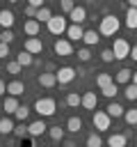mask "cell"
Instances as JSON below:
<instances>
[{"label":"cell","mask_w":137,"mask_h":147,"mask_svg":"<svg viewBox=\"0 0 137 147\" xmlns=\"http://www.w3.org/2000/svg\"><path fill=\"white\" fill-rule=\"evenodd\" d=\"M119 28H121V21H119L114 14H105V16L100 18L98 32H100L103 37H114V34L119 32Z\"/></svg>","instance_id":"cell-1"},{"label":"cell","mask_w":137,"mask_h":147,"mask_svg":"<svg viewBox=\"0 0 137 147\" xmlns=\"http://www.w3.org/2000/svg\"><path fill=\"white\" fill-rule=\"evenodd\" d=\"M34 110H37L41 117H53V115L57 113V103H55V99L43 96V99H37V101H34Z\"/></svg>","instance_id":"cell-2"},{"label":"cell","mask_w":137,"mask_h":147,"mask_svg":"<svg viewBox=\"0 0 137 147\" xmlns=\"http://www.w3.org/2000/svg\"><path fill=\"white\" fill-rule=\"evenodd\" d=\"M46 25H48V32H50V34H57V37H59V34H66V28H68L66 18H64V16H55V14H53V18H50Z\"/></svg>","instance_id":"cell-3"},{"label":"cell","mask_w":137,"mask_h":147,"mask_svg":"<svg viewBox=\"0 0 137 147\" xmlns=\"http://www.w3.org/2000/svg\"><path fill=\"white\" fill-rule=\"evenodd\" d=\"M91 122H94V129L96 131H107L110 124H112V117L107 115V110H96L94 117H91Z\"/></svg>","instance_id":"cell-4"},{"label":"cell","mask_w":137,"mask_h":147,"mask_svg":"<svg viewBox=\"0 0 137 147\" xmlns=\"http://www.w3.org/2000/svg\"><path fill=\"white\" fill-rule=\"evenodd\" d=\"M112 51H114V57H116V60H126V57H130V44H128L123 37H116V39H114Z\"/></svg>","instance_id":"cell-5"},{"label":"cell","mask_w":137,"mask_h":147,"mask_svg":"<svg viewBox=\"0 0 137 147\" xmlns=\"http://www.w3.org/2000/svg\"><path fill=\"white\" fill-rule=\"evenodd\" d=\"M55 76H57V83H59V85H68V83L78 76V71H75L73 67H59V69L55 71Z\"/></svg>","instance_id":"cell-6"},{"label":"cell","mask_w":137,"mask_h":147,"mask_svg":"<svg viewBox=\"0 0 137 147\" xmlns=\"http://www.w3.org/2000/svg\"><path fill=\"white\" fill-rule=\"evenodd\" d=\"M53 51H55L57 55H62V57H66V55H73L71 39H57V41L53 44Z\"/></svg>","instance_id":"cell-7"},{"label":"cell","mask_w":137,"mask_h":147,"mask_svg":"<svg viewBox=\"0 0 137 147\" xmlns=\"http://www.w3.org/2000/svg\"><path fill=\"white\" fill-rule=\"evenodd\" d=\"M27 131H30L32 138H39V136H43V133L48 131V126H46V122H43V117H41V119L30 122V124H27Z\"/></svg>","instance_id":"cell-8"},{"label":"cell","mask_w":137,"mask_h":147,"mask_svg":"<svg viewBox=\"0 0 137 147\" xmlns=\"http://www.w3.org/2000/svg\"><path fill=\"white\" fill-rule=\"evenodd\" d=\"M23 48H25L27 53H32V55H39V53L43 51V44H41V39H39V37H27Z\"/></svg>","instance_id":"cell-9"},{"label":"cell","mask_w":137,"mask_h":147,"mask_svg":"<svg viewBox=\"0 0 137 147\" xmlns=\"http://www.w3.org/2000/svg\"><path fill=\"white\" fill-rule=\"evenodd\" d=\"M23 32H25L27 37H37V34L41 32V23H39L37 18H27V21L23 23Z\"/></svg>","instance_id":"cell-10"},{"label":"cell","mask_w":137,"mask_h":147,"mask_svg":"<svg viewBox=\"0 0 137 147\" xmlns=\"http://www.w3.org/2000/svg\"><path fill=\"white\" fill-rule=\"evenodd\" d=\"M37 83H39L41 87H55V85H57V76H55V74H48V71H41V74L37 76Z\"/></svg>","instance_id":"cell-11"},{"label":"cell","mask_w":137,"mask_h":147,"mask_svg":"<svg viewBox=\"0 0 137 147\" xmlns=\"http://www.w3.org/2000/svg\"><path fill=\"white\" fill-rule=\"evenodd\" d=\"M68 18H71V23H82L84 18H87V9L82 7V5H75L73 9H71V14H68Z\"/></svg>","instance_id":"cell-12"},{"label":"cell","mask_w":137,"mask_h":147,"mask_svg":"<svg viewBox=\"0 0 137 147\" xmlns=\"http://www.w3.org/2000/svg\"><path fill=\"white\" fill-rule=\"evenodd\" d=\"M66 37H68L71 41H80V39L84 37V30H82V25H78V23H71V25L66 28Z\"/></svg>","instance_id":"cell-13"},{"label":"cell","mask_w":137,"mask_h":147,"mask_svg":"<svg viewBox=\"0 0 137 147\" xmlns=\"http://www.w3.org/2000/svg\"><path fill=\"white\" fill-rule=\"evenodd\" d=\"M11 25H14V11L11 9H0V28L11 30Z\"/></svg>","instance_id":"cell-14"},{"label":"cell","mask_w":137,"mask_h":147,"mask_svg":"<svg viewBox=\"0 0 137 147\" xmlns=\"http://www.w3.org/2000/svg\"><path fill=\"white\" fill-rule=\"evenodd\" d=\"M114 83H121V85H128V83H132V71L130 69H119L116 71V76H114Z\"/></svg>","instance_id":"cell-15"},{"label":"cell","mask_w":137,"mask_h":147,"mask_svg":"<svg viewBox=\"0 0 137 147\" xmlns=\"http://www.w3.org/2000/svg\"><path fill=\"white\" fill-rule=\"evenodd\" d=\"M96 103H98V96H96V92H84V94H82V108H87V110H94V108H96Z\"/></svg>","instance_id":"cell-16"},{"label":"cell","mask_w":137,"mask_h":147,"mask_svg":"<svg viewBox=\"0 0 137 147\" xmlns=\"http://www.w3.org/2000/svg\"><path fill=\"white\" fill-rule=\"evenodd\" d=\"M14 119L9 117V115H5L2 119H0V136H9V133H14Z\"/></svg>","instance_id":"cell-17"},{"label":"cell","mask_w":137,"mask_h":147,"mask_svg":"<svg viewBox=\"0 0 137 147\" xmlns=\"http://www.w3.org/2000/svg\"><path fill=\"white\" fill-rule=\"evenodd\" d=\"M126 28L128 30H137V7H128V11H126Z\"/></svg>","instance_id":"cell-18"},{"label":"cell","mask_w":137,"mask_h":147,"mask_svg":"<svg viewBox=\"0 0 137 147\" xmlns=\"http://www.w3.org/2000/svg\"><path fill=\"white\" fill-rule=\"evenodd\" d=\"M16 62H18L21 67H32V64H34V55H32V53H27V51L23 48V51L16 55Z\"/></svg>","instance_id":"cell-19"},{"label":"cell","mask_w":137,"mask_h":147,"mask_svg":"<svg viewBox=\"0 0 137 147\" xmlns=\"http://www.w3.org/2000/svg\"><path fill=\"white\" fill-rule=\"evenodd\" d=\"M105 110H107V115L114 117V119H116V117H123V113H126V108H123L121 103H116V101H110V106H107Z\"/></svg>","instance_id":"cell-20"},{"label":"cell","mask_w":137,"mask_h":147,"mask_svg":"<svg viewBox=\"0 0 137 147\" xmlns=\"http://www.w3.org/2000/svg\"><path fill=\"white\" fill-rule=\"evenodd\" d=\"M7 92H9L11 96H21V94L25 92V85H23L21 80H11V83H7Z\"/></svg>","instance_id":"cell-21"},{"label":"cell","mask_w":137,"mask_h":147,"mask_svg":"<svg viewBox=\"0 0 137 147\" xmlns=\"http://www.w3.org/2000/svg\"><path fill=\"white\" fill-rule=\"evenodd\" d=\"M80 129H82V119H80V117L73 115V117L66 119V131H68V133H80Z\"/></svg>","instance_id":"cell-22"},{"label":"cell","mask_w":137,"mask_h":147,"mask_svg":"<svg viewBox=\"0 0 137 147\" xmlns=\"http://www.w3.org/2000/svg\"><path fill=\"white\" fill-rule=\"evenodd\" d=\"M126 136L123 133H112L110 138H107V147H126Z\"/></svg>","instance_id":"cell-23"},{"label":"cell","mask_w":137,"mask_h":147,"mask_svg":"<svg viewBox=\"0 0 137 147\" xmlns=\"http://www.w3.org/2000/svg\"><path fill=\"white\" fill-rule=\"evenodd\" d=\"M98 39H100V32H96V30H84L82 41H84L87 46H96V44H98Z\"/></svg>","instance_id":"cell-24"},{"label":"cell","mask_w":137,"mask_h":147,"mask_svg":"<svg viewBox=\"0 0 137 147\" xmlns=\"http://www.w3.org/2000/svg\"><path fill=\"white\" fill-rule=\"evenodd\" d=\"M18 106H21V103H18V99H16V96H11V94H9V96L5 99V113H7V115H14V113L18 110Z\"/></svg>","instance_id":"cell-25"},{"label":"cell","mask_w":137,"mask_h":147,"mask_svg":"<svg viewBox=\"0 0 137 147\" xmlns=\"http://www.w3.org/2000/svg\"><path fill=\"white\" fill-rule=\"evenodd\" d=\"M112 83H114V76H112V74H98V76H96V85H98L100 90L107 87V85H112Z\"/></svg>","instance_id":"cell-26"},{"label":"cell","mask_w":137,"mask_h":147,"mask_svg":"<svg viewBox=\"0 0 137 147\" xmlns=\"http://www.w3.org/2000/svg\"><path fill=\"white\" fill-rule=\"evenodd\" d=\"M39 23H48L50 18H53V11L48 9V7H41V9H37V16H34Z\"/></svg>","instance_id":"cell-27"},{"label":"cell","mask_w":137,"mask_h":147,"mask_svg":"<svg viewBox=\"0 0 137 147\" xmlns=\"http://www.w3.org/2000/svg\"><path fill=\"white\" fill-rule=\"evenodd\" d=\"M66 106H71V108L82 106V94H78V92H68V94H66Z\"/></svg>","instance_id":"cell-28"},{"label":"cell","mask_w":137,"mask_h":147,"mask_svg":"<svg viewBox=\"0 0 137 147\" xmlns=\"http://www.w3.org/2000/svg\"><path fill=\"white\" fill-rule=\"evenodd\" d=\"M48 136H50V140H64V129L62 126H48Z\"/></svg>","instance_id":"cell-29"},{"label":"cell","mask_w":137,"mask_h":147,"mask_svg":"<svg viewBox=\"0 0 137 147\" xmlns=\"http://www.w3.org/2000/svg\"><path fill=\"white\" fill-rule=\"evenodd\" d=\"M123 94H126L128 101H137V85H135V83H128L126 90H123Z\"/></svg>","instance_id":"cell-30"},{"label":"cell","mask_w":137,"mask_h":147,"mask_svg":"<svg viewBox=\"0 0 137 147\" xmlns=\"http://www.w3.org/2000/svg\"><path fill=\"white\" fill-rule=\"evenodd\" d=\"M123 119H126V124L135 126V124H137V108H130V110H126V113H123Z\"/></svg>","instance_id":"cell-31"},{"label":"cell","mask_w":137,"mask_h":147,"mask_svg":"<svg viewBox=\"0 0 137 147\" xmlns=\"http://www.w3.org/2000/svg\"><path fill=\"white\" fill-rule=\"evenodd\" d=\"M87 147H103V138L98 133H89L87 136Z\"/></svg>","instance_id":"cell-32"},{"label":"cell","mask_w":137,"mask_h":147,"mask_svg":"<svg viewBox=\"0 0 137 147\" xmlns=\"http://www.w3.org/2000/svg\"><path fill=\"white\" fill-rule=\"evenodd\" d=\"M116 92H119L116 83H112V85H107V87H103V90H100V94H103V96H107V99H114V96H116Z\"/></svg>","instance_id":"cell-33"},{"label":"cell","mask_w":137,"mask_h":147,"mask_svg":"<svg viewBox=\"0 0 137 147\" xmlns=\"http://www.w3.org/2000/svg\"><path fill=\"white\" fill-rule=\"evenodd\" d=\"M14 117H16L18 122H25V119L30 117V108H27V106H18V110L14 113Z\"/></svg>","instance_id":"cell-34"},{"label":"cell","mask_w":137,"mask_h":147,"mask_svg":"<svg viewBox=\"0 0 137 147\" xmlns=\"http://www.w3.org/2000/svg\"><path fill=\"white\" fill-rule=\"evenodd\" d=\"M14 136H16V138H25V136H30V131H27L25 122H18V124L14 126Z\"/></svg>","instance_id":"cell-35"},{"label":"cell","mask_w":137,"mask_h":147,"mask_svg":"<svg viewBox=\"0 0 137 147\" xmlns=\"http://www.w3.org/2000/svg\"><path fill=\"white\" fill-rule=\"evenodd\" d=\"M100 60H103V62H114V60H116V57H114V51H112V48L100 51Z\"/></svg>","instance_id":"cell-36"},{"label":"cell","mask_w":137,"mask_h":147,"mask_svg":"<svg viewBox=\"0 0 137 147\" xmlns=\"http://www.w3.org/2000/svg\"><path fill=\"white\" fill-rule=\"evenodd\" d=\"M21 69H23V67H21V64H18L16 60L7 62V74H14V76H16V74H21Z\"/></svg>","instance_id":"cell-37"},{"label":"cell","mask_w":137,"mask_h":147,"mask_svg":"<svg viewBox=\"0 0 137 147\" xmlns=\"http://www.w3.org/2000/svg\"><path fill=\"white\" fill-rule=\"evenodd\" d=\"M78 60H80V62H89V60H91V51H89V48H80V51H78Z\"/></svg>","instance_id":"cell-38"},{"label":"cell","mask_w":137,"mask_h":147,"mask_svg":"<svg viewBox=\"0 0 137 147\" xmlns=\"http://www.w3.org/2000/svg\"><path fill=\"white\" fill-rule=\"evenodd\" d=\"M59 7H62V11L71 14V9L75 7V2H73V0H59Z\"/></svg>","instance_id":"cell-39"},{"label":"cell","mask_w":137,"mask_h":147,"mask_svg":"<svg viewBox=\"0 0 137 147\" xmlns=\"http://www.w3.org/2000/svg\"><path fill=\"white\" fill-rule=\"evenodd\" d=\"M14 39H16V37H14L11 30H2V41H5V44H11Z\"/></svg>","instance_id":"cell-40"},{"label":"cell","mask_w":137,"mask_h":147,"mask_svg":"<svg viewBox=\"0 0 137 147\" xmlns=\"http://www.w3.org/2000/svg\"><path fill=\"white\" fill-rule=\"evenodd\" d=\"M21 147H34V138H32V136L21 138Z\"/></svg>","instance_id":"cell-41"},{"label":"cell","mask_w":137,"mask_h":147,"mask_svg":"<svg viewBox=\"0 0 137 147\" xmlns=\"http://www.w3.org/2000/svg\"><path fill=\"white\" fill-rule=\"evenodd\" d=\"M9 55V44H5V41H0V60H5Z\"/></svg>","instance_id":"cell-42"},{"label":"cell","mask_w":137,"mask_h":147,"mask_svg":"<svg viewBox=\"0 0 137 147\" xmlns=\"http://www.w3.org/2000/svg\"><path fill=\"white\" fill-rule=\"evenodd\" d=\"M25 16H27V18H34V16H37V7L25 5Z\"/></svg>","instance_id":"cell-43"},{"label":"cell","mask_w":137,"mask_h":147,"mask_svg":"<svg viewBox=\"0 0 137 147\" xmlns=\"http://www.w3.org/2000/svg\"><path fill=\"white\" fill-rule=\"evenodd\" d=\"M43 2H46V0H27V5H32V7H37V9H41V7H46Z\"/></svg>","instance_id":"cell-44"},{"label":"cell","mask_w":137,"mask_h":147,"mask_svg":"<svg viewBox=\"0 0 137 147\" xmlns=\"http://www.w3.org/2000/svg\"><path fill=\"white\" fill-rule=\"evenodd\" d=\"M5 92H7V85H5V80H2V78H0V96H2V94H5Z\"/></svg>","instance_id":"cell-45"},{"label":"cell","mask_w":137,"mask_h":147,"mask_svg":"<svg viewBox=\"0 0 137 147\" xmlns=\"http://www.w3.org/2000/svg\"><path fill=\"white\" fill-rule=\"evenodd\" d=\"M130 57L137 62V46H132V48H130Z\"/></svg>","instance_id":"cell-46"},{"label":"cell","mask_w":137,"mask_h":147,"mask_svg":"<svg viewBox=\"0 0 137 147\" xmlns=\"http://www.w3.org/2000/svg\"><path fill=\"white\" fill-rule=\"evenodd\" d=\"M128 2V7H137V0H126Z\"/></svg>","instance_id":"cell-47"},{"label":"cell","mask_w":137,"mask_h":147,"mask_svg":"<svg viewBox=\"0 0 137 147\" xmlns=\"http://www.w3.org/2000/svg\"><path fill=\"white\" fill-rule=\"evenodd\" d=\"M132 83H135V85H137V69H135V71H132Z\"/></svg>","instance_id":"cell-48"},{"label":"cell","mask_w":137,"mask_h":147,"mask_svg":"<svg viewBox=\"0 0 137 147\" xmlns=\"http://www.w3.org/2000/svg\"><path fill=\"white\" fill-rule=\"evenodd\" d=\"M66 147H75V145H73V142H71V140H66Z\"/></svg>","instance_id":"cell-49"},{"label":"cell","mask_w":137,"mask_h":147,"mask_svg":"<svg viewBox=\"0 0 137 147\" xmlns=\"http://www.w3.org/2000/svg\"><path fill=\"white\" fill-rule=\"evenodd\" d=\"M7 2H18V0H7Z\"/></svg>","instance_id":"cell-50"},{"label":"cell","mask_w":137,"mask_h":147,"mask_svg":"<svg viewBox=\"0 0 137 147\" xmlns=\"http://www.w3.org/2000/svg\"><path fill=\"white\" fill-rule=\"evenodd\" d=\"M0 41H2V32H0Z\"/></svg>","instance_id":"cell-51"}]
</instances>
